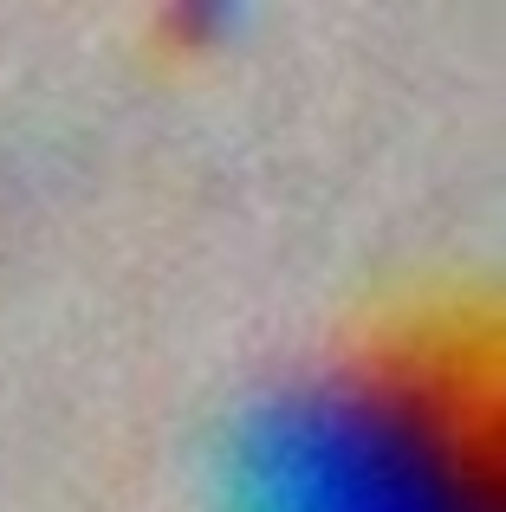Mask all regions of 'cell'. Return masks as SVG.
I'll list each match as a JSON object with an SVG mask.
<instances>
[{"mask_svg": "<svg viewBox=\"0 0 506 512\" xmlns=\"http://www.w3.org/2000/svg\"><path fill=\"white\" fill-rule=\"evenodd\" d=\"M215 480L221 512H500L481 415L409 363L266 389L234 415Z\"/></svg>", "mask_w": 506, "mask_h": 512, "instance_id": "6da1fadb", "label": "cell"}]
</instances>
